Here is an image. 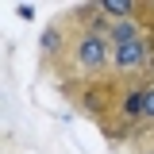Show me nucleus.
<instances>
[{
    "label": "nucleus",
    "mask_w": 154,
    "mask_h": 154,
    "mask_svg": "<svg viewBox=\"0 0 154 154\" xmlns=\"http://www.w3.org/2000/svg\"><path fill=\"white\" fill-rule=\"evenodd\" d=\"M143 139H146V143H154V127H150V131H146V135H143Z\"/></svg>",
    "instance_id": "nucleus-8"
},
{
    "label": "nucleus",
    "mask_w": 154,
    "mask_h": 154,
    "mask_svg": "<svg viewBox=\"0 0 154 154\" xmlns=\"http://www.w3.org/2000/svg\"><path fill=\"white\" fill-rule=\"evenodd\" d=\"M131 19L139 23L143 38L154 42V0H131Z\"/></svg>",
    "instance_id": "nucleus-5"
},
{
    "label": "nucleus",
    "mask_w": 154,
    "mask_h": 154,
    "mask_svg": "<svg viewBox=\"0 0 154 154\" xmlns=\"http://www.w3.org/2000/svg\"><path fill=\"white\" fill-rule=\"evenodd\" d=\"M135 154H154V143H143V146H139Z\"/></svg>",
    "instance_id": "nucleus-7"
},
{
    "label": "nucleus",
    "mask_w": 154,
    "mask_h": 154,
    "mask_svg": "<svg viewBox=\"0 0 154 154\" xmlns=\"http://www.w3.org/2000/svg\"><path fill=\"white\" fill-rule=\"evenodd\" d=\"M66 27H69V42H66V54L58 58L54 69L46 73L54 77L58 89H73V85H85V81H100V77L112 73V38L100 27H77L66 16H58Z\"/></svg>",
    "instance_id": "nucleus-1"
},
{
    "label": "nucleus",
    "mask_w": 154,
    "mask_h": 154,
    "mask_svg": "<svg viewBox=\"0 0 154 154\" xmlns=\"http://www.w3.org/2000/svg\"><path fill=\"white\" fill-rule=\"evenodd\" d=\"M112 77L123 81V85H146V81L154 77V42H146L143 35L116 42Z\"/></svg>",
    "instance_id": "nucleus-3"
},
{
    "label": "nucleus",
    "mask_w": 154,
    "mask_h": 154,
    "mask_svg": "<svg viewBox=\"0 0 154 154\" xmlns=\"http://www.w3.org/2000/svg\"><path fill=\"white\" fill-rule=\"evenodd\" d=\"M73 104L85 119H93L100 135L112 143V146H123V127H119V100H123V81H116L112 73L100 77V81H85V85H73V89H58Z\"/></svg>",
    "instance_id": "nucleus-2"
},
{
    "label": "nucleus",
    "mask_w": 154,
    "mask_h": 154,
    "mask_svg": "<svg viewBox=\"0 0 154 154\" xmlns=\"http://www.w3.org/2000/svg\"><path fill=\"white\" fill-rule=\"evenodd\" d=\"M66 42H69V27L62 23V19H54L46 31H42V69H54L58 66V58L66 54Z\"/></svg>",
    "instance_id": "nucleus-4"
},
{
    "label": "nucleus",
    "mask_w": 154,
    "mask_h": 154,
    "mask_svg": "<svg viewBox=\"0 0 154 154\" xmlns=\"http://www.w3.org/2000/svg\"><path fill=\"white\" fill-rule=\"evenodd\" d=\"M143 96H146V131H150V127H154V77L143 85ZM146 131H143V135H146Z\"/></svg>",
    "instance_id": "nucleus-6"
}]
</instances>
